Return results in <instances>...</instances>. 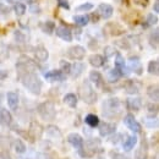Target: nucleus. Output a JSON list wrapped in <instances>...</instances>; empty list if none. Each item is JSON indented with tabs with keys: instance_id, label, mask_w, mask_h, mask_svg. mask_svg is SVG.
Listing matches in <instances>:
<instances>
[{
	"instance_id": "nucleus-39",
	"label": "nucleus",
	"mask_w": 159,
	"mask_h": 159,
	"mask_svg": "<svg viewBox=\"0 0 159 159\" xmlns=\"http://www.w3.org/2000/svg\"><path fill=\"white\" fill-rule=\"evenodd\" d=\"M146 26H153L156 23H158V16L154 14H148L147 15V20H146Z\"/></svg>"
},
{
	"instance_id": "nucleus-28",
	"label": "nucleus",
	"mask_w": 159,
	"mask_h": 159,
	"mask_svg": "<svg viewBox=\"0 0 159 159\" xmlns=\"http://www.w3.org/2000/svg\"><path fill=\"white\" fill-rule=\"evenodd\" d=\"M84 122L89 127H98V125H99V118L97 115H94V114H88L84 118Z\"/></svg>"
},
{
	"instance_id": "nucleus-2",
	"label": "nucleus",
	"mask_w": 159,
	"mask_h": 159,
	"mask_svg": "<svg viewBox=\"0 0 159 159\" xmlns=\"http://www.w3.org/2000/svg\"><path fill=\"white\" fill-rule=\"evenodd\" d=\"M121 110H122L121 100L119 98H116V97L108 98L103 103V115L105 118H108V119L118 118L121 114Z\"/></svg>"
},
{
	"instance_id": "nucleus-1",
	"label": "nucleus",
	"mask_w": 159,
	"mask_h": 159,
	"mask_svg": "<svg viewBox=\"0 0 159 159\" xmlns=\"http://www.w3.org/2000/svg\"><path fill=\"white\" fill-rule=\"evenodd\" d=\"M17 74H19V80L21 81V83L28 92L36 96L40 94L43 82L36 74V71H22Z\"/></svg>"
},
{
	"instance_id": "nucleus-25",
	"label": "nucleus",
	"mask_w": 159,
	"mask_h": 159,
	"mask_svg": "<svg viewBox=\"0 0 159 159\" xmlns=\"http://www.w3.org/2000/svg\"><path fill=\"white\" fill-rule=\"evenodd\" d=\"M89 81L96 86V87H102L103 86V76L98 71H91L89 72Z\"/></svg>"
},
{
	"instance_id": "nucleus-11",
	"label": "nucleus",
	"mask_w": 159,
	"mask_h": 159,
	"mask_svg": "<svg viewBox=\"0 0 159 159\" xmlns=\"http://www.w3.org/2000/svg\"><path fill=\"white\" fill-rule=\"evenodd\" d=\"M44 77L47 81H50V82H60V81H64L66 79V75L64 72H61L60 70H52V71L45 72Z\"/></svg>"
},
{
	"instance_id": "nucleus-18",
	"label": "nucleus",
	"mask_w": 159,
	"mask_h": 159,
	"mask_svg": "<svg viewBox=\"0 0 159 159\" xmlns=\"http://www.w3.org/2000/svg\"><path fill=\"white\" fill-rule=\"evenodd\" d=\"M67 141L72 147H75L77 149H81L83 147V139L80 136L79 134H70L69 137H67Z\"/></svg>"
},
{
	"instance_id": "nucleus-9",
	"label": "nucleus",
	"mask_w": 159,
	"mask_h": 159,
	"mask_svg": "<svg viewBox=\"0 0 159 159\" xmlns=\"http://www.w3.org/2000/svg\"><path fill=\"white\" fill-rule=\"evenodd\" d=\"M98 130H99V135L100 136H109V135H113L115 131H116V125L115 124H111V122H103L98 125Z\"/></svg>"
},
{
	"instance_id": "nucleus-8",
	"label": "nucleus",
	"mask_w": 159,
	"mask_h": 159,
	"mask_svg": "<svg viewBox=\"0 0 159 159\" xmlns=\"http://www.w3.org/2000/svg\"><path fill=\"white\" fill-rule=\"evenodd\" d=\"M43 132H44V129H43V126L40 125L39 122H37V121H32L31 122L30 129H28V135L30 136H32L34 139H39L42 137V135H43Z\"/></svg>"
},
{
	"instance_id": "nucleus-5",
	"label": "nucleus",
	"mask_w": 159,
	"mask_h": 159,
	"mask_svg": "<svg viewBox=\"0 0 159 159\" xmlns=\"http://www.w3.org/2000/svg\"><path fill=\"white\" fill-rule=\"evenodd\" d=\"M67 57L72 60H82L86 55V49L81 45H74L67 49Z\"/></svg>"
},
{
	"instance_id": "nucleus-38",
	"label": "nucleus",
	"mask_w": 159,
	"mask_h": 159,
	"mask_svg": "<svg viewBox=\"0 0 159 159\" xmlns=\"http://www.w3.org/2000/svg\"><path fill=\"white\" fill-rule=\"evenodd\" d=\"M116 54H118V53H116V49H115L114 47L108 45V47L104 48V57L111 58V57H114V55H116Z\"/></svg>"
},
{
	"instance_id": "nucleus-17",
	"label": "nucleus",
	"mask_w": 159,
	"mask_h": 159,
	"mask_svg": "<svg viewBox=\"0 0 159 159\" xmlns=\"http://www.w3.org/2000/svg\"><path fill=\"white\" fill-rule=\"evenodd\" d=\"M115 69L119 70L121 75H126L129 72L127 67H126V62H125V59L121 54H116V58H115Z\"/></svg>"
},
{
	"instance_id": "nucleus-21",
	"label": "nucleus",
	"mask_w": 159,
	"mask_h": 159,
	"mask_svg": "<svg viewBox=\"0 0 159 159\" xmlns=\"http://www.w3.org/2000/svg\"><path fill=\"white\" fill-rule=\"evenodd\" d=\"M137 136L136 135H131V136H129L126 141L122 143V148H124V151L125 152H130V151H132L134 149V147L137 144Z\"/></svg>"
},
{
	"instance_id": "nucleus-42",
	"label": "nucleus",
	"mask_w": 159,
	"mask_h": 159,
	"mask_svg": "<svg viewBox=\"0 0 159 159\" xmlns=\"http://www.w3.org/2000/svg\"><path fill=\"white\" fill-rule=\"evenodd\" d=\"M110 158L111 159H131L130 157H127L126 154H122V153H119V152H114V151L110 152Z\"/></svg>"
},
{
	"instance_id": "nucleus-32",
	"label": "nucleus",
	"mask_w": 159,
	"mask_h": 159,
	"mask_svg": "<svg viewBox=\"0 0 159 159\" xmlns=\"http://www.w3.org/2000/svg\"><path fill=\"white\" fill-rule=\"evenodd\" d=\"M121 74H120L119 70H116V69H113V70H110L109 72H108V81L110 82V83H114V82H116V81H119L121 79Z\"/></svg>"
},
{
	"instance_id": "nucleus-45",
	"label": "nucleus",
	"mask_w": 159,
	"mask_h": 159,
	"mask_svg": "<svg viewBox=\"0 0 159 159\" xmlns=\"http://www.w3.org/2000/svg\"><path fill=\"white\" fill-rule=\"evenodd\" d=\"M58 4H59V6L66 9V10L70 9V5H69V1H67V0H58Z\"/></svg>"
},
{
	"instance_id": "nucleus-48",
	"label": "nucleus",
	"mask_w": 159,
	"mask_h": 159,
	"mask_svg": "<svg viewBox=\"0 0 159 159\" xmlns=\"http://www.w3.org/2000/svg\"><path fill=\"white\" fill-rule=\"evenodd\" d=\"M6 77H7V71H5V70H0V81L5 80Z\"/></svg>"
},
{
	"instance_id": "nucleus-3",
	"label": "nucleus",
	"mask_w": 159,
	"mask_h": 159,
	"mask_svg": "<svg viewBox=\"0 0 159 159\" xmlns=\"http://www.w3.org/2000/svg\"><path fill=\"white\" fill-rule=\"evenodd\" d=\"M79 93L81 99L87 104H94L98 99V94L93 89L92 84L89 81H84L79 88Z\"/></svg>"
},
{
	"instance_id": "nucleus-50",
	"label": "nucleus",
	"mask_w": 159,
	"mask_h": 159,
	"mask_svg": "<svg viewBox=\"0 0 159 159\" xmlns=\"http://www.w3.org/2000/svg\"><path fill=\"white\" fill-rule=\"evenodd\" d=\"M7 2H10V4H15L16 2V0H6Z\"/></svg>"
},
{
	"instance_id": "nucleus-19",
	"label": "nucleus",
	"mask_w": 159,
	"mask_h": 159,
	"mask_svg": "<svg viewBox=\"0 0 159 159\" xmlns=\"http://www.w3.org/2000/svg\"><path fill=\"white\" fill-rule=\"evenodd\" d=\"M34 58L40 61V62H44V61H47L48 58H49V52L44 48V47H37L36 49H34Z\"/></svg>"
},
{
	"instance_id": "nucleus-37",
	"label": "nucleus",
	"mask_w": 159,
	"mask_h": 159,
	"mask_svg": "<svg viewBox=\"0 0 159 159\" xmlns=\"http://www.w3.org/2000/svg\"><path fill=\"white\" fill-rule=\"evenodd\" d=\"M70 69H71V65L69 61L66 60H60V71L64 72L65 75L66 74H70Z\"/></svg>"
},
{
	"instance_id": "nucleus-46",
	"label": "nucleus",
	"mask_w": 159,
	"mask_h": 159,
	"mask_svg": "<svg viewBox=\"0 0 159 159\" xmlns=\"http://www.w3.org/2000/svg\"><path fill=\"white\" fill-rule=\"evenodd\" d=\"M0 159H12V158L10 157L9 152H1V154H0Z\"/></svg>"
},
{
	"instance_id": "nucleus-40",
	"label": "nucleus",
	"mask_w": 159,
	"mask_h": 159,
	"mask_svg": "<svg viewBox=\"0 0 159 159\" xmlns=\"http://www.w3.org/2000/svg\"><path fill=\"white\" fill-rule=\"evenodd\" d=\"M93 4L92 2H84V4H81L76 7V11H89L93 9Z\"/></svg>"
},
{
	"instance_id": "nucleus-30",
	"label": "nucleus",
	"mask_w": 159,
	"mask_h": 159,
	"mask_svg": "<svg viewBox=\"0 0 159 159\" xmlns=\"http://www.w3.org/2000/svg\"><path fill=\"white\" fill-rule=\"evenodd\" d=\"M42 30L47 34H53V32L55 31V23L53 21H45L42 25Z\"/></svg>"
},
{
	"instance_id": "nucleus-47",
	"label": "nucleus",
	"mask_w": 159,
	"mask_h": 159,
	"mask_svg": "<svg viewBox=\"0 0 159 159\" xmlns=\"http://www.w3.org/2000/svg\"><path fill=\"white\" fill-rule=\"evenodd\" d=\"M134 1L141 6H147V4H148V0H134Z\"/></svg>"
},
{
	"instance_id": "nucleus-10",
	"label": "nucleus",
	"mask_w": 159,
	"mask_h": 159,
	"mask_svg": "<svg viewBox=\"0 0 159 159\" xmlns=\"http://www.w3.org/2000/svg\"><path fill=\"white\" fill-rule=\"evenodd\" d=\"M6 99H7V105L11 110L16 111L19 108V103H20V97L17 92H7L6 93Z\"/></svg>"
},
{
	"instance_id": "nucleus-34",
	"label": "nucleus",
	"mask_w": 159,
	"mask_h": 159,
	"mask_svg": "<svg viewBox=\"0 0 159 159\" xmlns=\"http://www.w3.org/2000/svg\"><path fill=\"white\" fill-rule=\"evenodd\" d=\"M144 124H146V126L149 127V129H157V127H158V118H157V115H156L154 118H153V115L146 118V119H144Z\"/></svg>"
},
{
	"instance_id": "nucleus-23",
	"label": "nucleus",
	"mask_w": 159,
	"mask_h": 159,
	"mask_svg": "<svg viewBox=\"0 0 159 159\" xmlns=\"http://www.w3.org/2000/svg\"><path fill=\"white\" fill-rule=\"evenodd\" d=\"M147 96L151 98V100H153L154 103H157L159 99V87L158 84H151L147 88Z\"/></svg>"
},
{
	"instance_id": "nucleus-14",
	"label": "nucleus",
	"mask_w": 159,
	"mask_h": 159,
	"mask_svg": "<svg viewBox=\"0 0 159 159\" xmlns=\"http://www.w3.org/2000/svg\"><path fill=\"white\" fill-rule=\"evenodd\" d=\"M126 107L131 111H139L142 108V100L139 97H131L126 99Z\"/></svg>"
},
{
	"instance_id": "nucleus-12",
	"label": "nucleus",
	"mask_w": 159,
	"mask_h": 159,
	"mask_svg": "<svg viewBox=\"0 0 159 159\" xmlns=\"http://www.w3.org/2000/svg\"><path fill=\"white\" fill-rule=\"evenodd\" d=\"M98 14L100 15L102 19L108 20V19H110V17L113 16L114 9H113V6L109 5V4H100L99 6H98Z\"/></svg>"
},
{
	"instance_id": "nucleus-15",
	"label": "nucleus",
	"mask_w": 159,
	"mask_h": 159,
	"mask_svg": "<svg viewBox=\"0 0 159 159\" xmlns=\"http://www.w3.org/2000/svg\"><path fill=\"white\" fill-rule=\"evenodd\" d=\"M129 66H130V70L134 71L135 74L137 75H142V64H141V59L139 57H131L129 59Z\"/></svg>"
},
{
	"instance_id": "nucleus-31",
	"label": "nucleus",
	"mask_w": 159,
	"mask_h": 159,
	"mask_svg": "<svg viewBox=\"0 0 159 159\" xmlns=\"http://www.w3.org/2000/svg\"><path fill=\"white\" fill-rule=\"evenodd\" d=\"M148 72H149L151 75L158 76V75H159V62H158V60H152V61H149V64H148Z\"/></svg>"
},
{
	"instance_id": "nucleus-29",
	"label": "nucleus",
	"mask_w": 159,
	"mask_h": 159,
	"mask_svg": "<svg viewBox=\"0 0 159 159\" xmlns=\"http://www.w3.org/2000/svg\"><path fill=\"white\" fill-rule=\"evenodd\" d=\"M149 44H151V47H152V48L158 49V44H159V31H158V28H156V30H154V32H152V33H151V36H149Z\"/></svg>"
},
{
	"instance_id": "nucleus-22",
	"label": "nucleus",
	"mask_w": 159,
	"mask_h": 159,
	"mask_svg": "<svg viewBox=\"0 0 159 159\" xmlns=\"http://www.w3.org/2000/svg\"><path fill=\"white\" fill-rule=\"evenodd\" d=\"M135 159H148V146L146 141H142V144L135 152Z\"/></svg>"
},
{
	"instance_id": "nucleus-27",
	"label": "nucleus",
	"mask_w": 159,
	"mask_h": 159,
	"mask_svg": "<svg viewBox=\"0 0 159 159\" xmlns=\"http://www.w3.org/2000/svg\"><path fill=\"white\" fill-rule=\"evenodd\" d=\"M45 132H47L48 136H50V137H55V139H59L60 136H61V131H60V129L58 127V126H55V125H48V126L45 127Z\"/></svg>"
},
{
	"instance_id": "nucleus-43",
	"label": "nucleus",
	"mask_w": 159,
	"mask_h": 159,
	"mask_svg": "<svg viewBox=\"0 0 159 159\" xmlns=\"http://www.w3.org/2000/svg\"><path fill=\"white\" fill-rule=\"evenodd\" d=\"M10 11H11V9L6 4H4V2L0 1V15H7Z\"/></svg>"
},
{
	"instance_id": "nucleus-20",
	"label": "nucleus",
	"mask_w": 159,
	"mask_h": 159,
	"mask_svg": "<svg viewBox=\"0 0 159 159\" xmlns=\"http://www.w3.org/2000/svg\"><path fill=\"white\" fill-rule=\"evenodd\" d=\"M84 69H86L84 64H82V62H74V64L71 65L70 74H71V76H72L74 79H77V77H80V76L82 75V72L84 71Z\"/></svg>"
},
{
	"instance_id": "nucleus-7",
	"label": "nucleus",
	"mask_w": 159,
	"mask_h": 159,
	"mask_svg": "<svg viewBox=\"0 0 159 159\" xmlns=\"http://www.w3.org/2000/svg\"><path fill=\"white\" fill-rule=\"evenodd\" d=\"M141 87H142V83L139 82V80H129L124 84L125 92L127 94H137L141 91Z\"/></svg>"
},
{
	"instance_id": "nucleus-41",
	"label": "nucleus",
	"mask_w": 159,
	"mask_h": 159,
	"mask_svg": "<svg viewBox=\"0 0 159 159\" xmlns=\"http://www.w3.org/2000/svg\"><path fill=\"white\" fill-rule=\"evenodd\" d=\"M147 110H148V113L157 115V113H158V105H157V103H149V104H147Z\"/></svg>"
},
{
	"instance_id": "nucleus-33",
	"label": "nucleus",
	"mask_w": 159,
	"mask_h": 159,
	"mask_svg": "<svg viewBox=\"0 0 159 159\" xmlns=\"http://www.w3.org/2000/svg\"><path fill=\"white\" fill-rule=\"evenodd\" d=\"M74 21L76 22V25L79 26H87L89 23V16L88 15H77L74 17Z\"/></svg>"
},
{
	"instance_id": "nucleus-24",
	"label": "nucleus",
	"mask_w": 159,
	"mask_h": 159,
	"mask_svg": "<svg viewBox=\"0 0 159 159\" xmlns=\"http://www.w3.org/2000/svg\"><path fill=\"white\" fill-rule=\"evenodd\" d=\"M88 61L93 67H102L104 65V62H105V58L103 55H100V54H93V55L89 57Z\"/></svg>"
},
{
	"instance_id": "nucleus-6",
	"label": "nucleus",
	"mask_w": 159,
	"mask_h": 159,
	"mask_svg": "<svg viewBox=\"0 0 159 159\" xmlns=\"http://www.w3.org/2000/svg\"><path fill=\"white\" fill-rule=\"evenodd\" d=\"M124 124L127 126L129 130H131V131L135 132V134H139V132L142 131L141 124L135 119V116H134L132 114H127V115L124 118Z\"/></svg>"
},
{
	"instance_id": "nucleus-13",
	"label": "nucleus",
	"mask_w": 159,
	"mask_h": 159,
	"mask_svg": "<svg viewBox=\"0 0 159 159\" xmlns=\"http://www.w3.org/2000/svg\"><path fill=\"white\" fill-rule=\"evenodd\" d=\"M57 36L62 40H65V42H71L72 40V32L66 26H59L57 28Z\"/></svg>"
},
{
	"instance_id": "nucleus-4",
	"label": "nucleus",
	"mask_w": 159,
	"mask_h": 159,
	"mask_svg": "<svg viewBox=\"0 0 159 159\" xmlns=\"http://www.w3.org/2000/svg\"><path fill=\"white\" fill-rule=\"evenodd\" d=\"M37 113L44 121H53L57 116V110L55 105L53 102H43L37 107Z\"/></svg>"
},
{
	"instance_id": "nucleus-36",
	"label": "nucleus",
	"mask_w": 159,
	"mask_h": 159,
	"mask_svg": "<svg viewBox=\"0 0 159 159\" xmlns=\"http://www.w3.org/2000/svg\"><path fill=\"white\" fill-rule=\"evenodd\" d=\"M14 147H15L16 153H19V154H23V153L26 152V144H25L21 139H15Z\"/></svg>"
},
{
	"instance_id": "nucleus-49",
	"label": "nucleus",
	"mask_w": 159,
	"mask_h": 159,
	"mask_svg": "<svg viewBox=\"0 0 159 159\" xmlns=\"http://www.w3.org/2000/svg\"><path fill=\"white\" fill-rule=\"evenodd\" d=\"M154 12H156V14L159 12V0H156V1H154Z\"/></svg>"
},
{
	"instance_id": "nucleus-51",
	"label": "nucleus",
	"mask_w": 159,
	"mask_h": 159,
	"mask_svg": "<svg viewBox=\"0 0 159 159\" xmlns=\"http://www.w3.org/2000/svg\"><path fill=\"white\" fill-rule=\"evenodd\" d=\"M45 159H50V158H48V157H47V158H45Z\"/></svg>"
},
{
	"instance_id": "nucleus-26",
	"label": "nucleus",
	"mask_w": 159,
	"mask_h": 159,
	"mask_svg": "<svg viewBox=\"0 0 159 159\" xmlns=\"http://www.w3.org/2000/svg\"><path fill=\"white\" fill-rule=\"evenodd\" d=\"M64 103L70 108H76L77 105V96L75 93H67L64 96Z\"/></svg>"
},
{
	"instance_id": "nucleus-44",
	"label": "nucleus",
	"mask_w": 159,
	"mask_h": 159,
	"mask_svg": "<svg viewBox=\"0 0 159 159\" xmlns=\"http://www.w3.org/2000/svg\"><path fill=\"white\" fill-rule=\"evenodd\" d=\"M15 39L17 40V42H20V43H25L26 42V36L20 32V31H16L15 32Z\"/></svg>"
},
{
	"instance_id": "nucleus-16",
	"label": "nucleus",
	"mask_w": 159,
	"mask_h": 159,
	"mask_svg": "<svg viewBox=\"0 0 159 159\" xmlns=\"http://www.w3.org/2000/svg\"><path fill=\"white\" fill-rule=\"evenodd\" d=\"M12 122L11 113L6 108H0V125L1 126H10Z\"/></svg>"
},
{
	"instance_id": "nucleus-35",
	"label": "nucleus",
	"mask_w": 159,
	"mask_h": 159,
	"mask_svg": "<svg viewBox=\"0 0 159 159\" xmlns=\"http://www.w3.org/2000/svg\"><path fill=\"white\" fill-rule=\"evenodd\" d=\"M14 11L17 16H22L26 12V5L23 2H15L14 4Z\"/></svg>"
}]
</instances>
